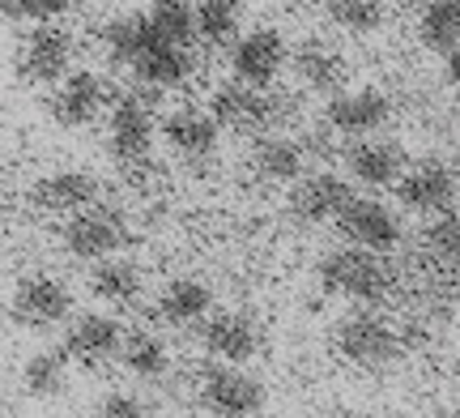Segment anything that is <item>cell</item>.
Returning a JSON list of instances; mask_svg holds the SVG:
<instances>
[{"label": "cell", "mask_w": 460, "mask_h": 418, "mask_svg": "<svg viewBox=\"0 0 460 418\" xmlns=\"http://www.w3.org/2000/svg\"><path fill=\"white\" fill-rule=\"evenodd\" d=\"M401 334H396L379 312H349V316L337 325V354L354 368L367 371H384L401 359Z\"/></svg>", "instance_id": "5"}, {"label": "cell", "mask_w": 460, "mask_h": 418, "mask_svg": "<svg viewBox=\"0 0 460 418\" xmlns=\"http://www.w3.org/2000/svg\"><path fill=\"white\" fill-rule=\"evenodd\" d=\"M447 418H460V410H456V414H447Z\"/></svg>", "instance_id": "37"}, {"label": "cell", "mask_w": 460, "mask_h": 418, "mask_svg": "<svg viewBox=\"0 0 460 418\" xmlns=\"http://www.w3.org/2000/svg\"><path fill=\"white\" fill-rule=\"evenodd\" d=\"M320 286L337 295V299H349V303H367L376 307L393 295V269L384 265L379 252H367V248H332L320 269H315Z\"/></svg>", "instance_id": "2"}, {"label": "cell", "mask_w": 460, "mask_h": 418, "mask_svg": "<svg viewBox=\"0 0 460 418\" xmlns=\"http://www.w3.org/2000/svg\"><path fill=\"white\" fill-rule=\"evenodd\" d=\"M158 141V120L146 94H119L107 111V150L119 167H141L154 154Z\"/></svg>", "instance_id": "4"}, {"label": "cell", "mask_w": 460, "mask_h": 418, "mask_svg": "<svg viewBox=\"0 0 460 418\" xmlns=\"http://www.w3.org/2000/svg\"><path fill=\"white\" fill-rule=\"evenodd\" d=\"M396 116V102L379 90V85H345L341 94L324 102V124L329 133L362 141V137H379Z\"/></svg>", "instance_id": "6"}, {"label": "cell", "mask_w": 460, "mask_h": 418, "mask_svg": "<svg viewBox=\"0 0 460 418\" xmlns=\"http://www.w3.org/2000/svg\"><path fill=\"white\" fill-rule=\"evenodd\" d=\"M137 85L146 90H180V85L192 82L197 73V56L192 48H180V43H166V39H154L146 48V56L128 68Z\"/></svg>", "instance_id": "20"}, {"label": "cell", "mask_w": 460, "mask_h": 418, "mask_svg": "<svg viewBox=\"0 0 460 418\" xmlns=\"http://www.w3.org/2000/svg\"><path fill=\"white\" fill-rule=\"evenodd\" d=\"M337 231L345 235L349 248H367L384 256L401 244V218L393 205L376 201V197H354L337 218Z\"/></svg>", "instance_id": "12"}, {"label": "cell", "mask_w": 460, "mask_h": 418, "mask_svg": "<svg viewBox=\"0 0 460 418\" xmlns=\"http://www.w3.org/2000/svg\"><path fill=\"white\" fill-rule=\"evenodd\" d=\"M146 17L158 39L192 48V39H197V0H149Z\"/></svg>", "instance_id": "30"}, {"label": "cell", "mask_w": 460, "mask_h": 418, "mask_svg": "<svg viewBox=\"0 0 460 418\" xmlns=\"http://www.w3.org/2000/svg\"><path fill=\"white\" fill-rule=\"evenodd\" d=\"M205 351L214 354V363H234L243 368L252 354L261 351V325L252 312H209L200 329Z\"/></svg>", "instance_id": "18"}, {"label": "cell", "mask_w": 460, "mask_h": 418, "mask_svg": "<svg viewBox=\"0 0 460 418\" xmlns=\"http://www.w3.org/2000/svg\"><path fill=\"white\" fill-rule=\"evenodd\" d=\"M141 290H146V278H141V269L124 261V256H107L99 265L90 269V295L102 303H111V307H128V303L141 299Z\"/></svg>", "instance_id": "25"}, {"label": "cell", "mask_w": 460, "mask_h": 418, "mask_svg": "<svg viewBox=\"0 0 460 418\" xmlns=\"http://www.w3.org/2000/svg\"><path fill=\"white\" fill-rule=\"evenodd\" d=\"M111 82L94 73V68H73L60 85H51L48 111L60 129H90L99 116L111 111Z\"/></svg>", "instance_id": "8"}, {"label": "cell", "mask_w": 460, "mask_h": 418, "mask_svg": "<svg viewBox=\"0 0 460 418\" xmlns=\"http://www.w3.org/2000/svg\"><path fill=\"white\" fill-rule=\"evenodd\" d=\"M444 82L452 85V90H460V48H452L444 56Z\"/></svg>", "instance_id": "36"}, {"label": "cell", "mask_w": 460, "mask_h": 418, "mask_svg": "<svg viewBox=\"0 0 460 418\" xmlns=\"http://www.w3.org/2000/svg\"><path fill=\"white\" fill-rule=\"evenodd\" d=\"M158 133H163L166 150L183 163H209V158H217V146H222V129L205 107H175L171 116H163Z\"/></svg>", "instance_id": "14"}, {"label": "cell", "mask_w": 460, "mask_h": 418, "mask_svg": "<svg viewBox=\"0 0 460 418\" xmlns=\"http://www.w3.org/2000/svg\"><path fill=\"white\" fill-rule=\"evenodd\" d=\"M60 239H65L68 256L99 265V261L115 256V252L128 244V218H124V209H115V205H90V209L68 218Z\"/></svg>", "instance_id": "9"}, {"label": "cell", "mask_w": 460, "mask_h": 418, "mask_svg": "<svg viewBox=\"0 0 460 418\" xmlns=\"http://www.w3.org/2000/svg\"><path fill=\"white\" fill-rule=\"evenodd\" d=\"M243 0H197V39L209 48H230L243 34Z\"/></svg>", "instance_id": "26"}, {"label": "cell", "mask_w": 460, "mask_h": 418, "mask_svg": "<svg viewBox=\"0 0 460 418\" xmlns=\"http://www.w3.org/2000/svg\"><path fill=\"white\" fill-rule=\"evenodd\" d=\"M324 17L337 31L367 39L388 22V0H324Z\"/></svg>", "instance_id": "31"}, {"label": "cell", "mask_w": 460, "mask_h": 418, "mask_svg": "<svg viewBox=\"0 0 460 418\" xmlns=\"http://www.w3.org/2000/svg\"><path fill=\"white\" fill-rule=\"evenodd\" d=\"M307 150L290 133H264L252 146V171L264 184H298L307 175Z\"/></svg>", "instance_id": "21"}, {"label": "cell", "mask_w": 460, "mask_h": 418, "mask_svg": "<svg viewBox=\"0 0 460 418\" xmlns=\"http://www.w3.org/2000/svg\"><path fill=\"white\" fill-rule=\"evenodd\" d=\"M290 73H295V82L303 90H312V94H341L345 82H349V65H345V56L332 43L324 39H307V43H298L290 48Z\"/></svg>", "instance_id": "19"}, {"label": "cell", "mask_w": 460, "mask_h": 418, "mask_svg": "<svg viewBox=\"0 0 460 418\" xmlns=\"http://www.w3.org/2000/svg\"><path fill=\"white\" fill-rule=\"evenodd\" d=\"M119 346H124V329L107 312H85V316L73 320V329L65 334V354L90 371L119 359Z\"/></svg>", "instance_id": "17"}, {"label": "cell", "mask_w": 460, "mask_h": 418, "mask_svg": "<svg viewBox=\"0 0 460 418\" xmlns=\"http://www.w3.org/2000/svg\"><path fill=\"white\" fill-rule=\"evenodd\" d=\"M77 60V39L60 22H39L22 43H17L13 68L26 85H60L73 73Z\"/></svg>", "instance_id": "3"}, {"label": "cell", "mask_w": 460, "mask_h": 418, "mask_svg": "<svg viewBox=\"0 0 460 418\" xmlns=\"http://www.w3.org/2000/svg\"><path fill=\"white\" fill-rule=\"evenodd\" d=\"M119 363H124L128 376H137V380H163L166 368H171V351H166V342L158 334L132 329V334H124Z\"/></svg>", "instance_id": "28"}, {"label": "cell", "mask_w": 460, "mask_h": 418, "mask_svg": "<svg viewBox=\"0 0 460 418\" xmlns=\"http://www.w3.org/2000/svg\"><path fill=\"white\" fill-rule=\"evenodd\" d=\"M427 248L435 261H447V265H460V218L447 209L430 222L427 231Z\"/></svg>", "instance_id": "32"}, {"label": "cell", "mask_w": 460, "mask_h": 418, "mask_svg": "<svg viewBox=\"0 0 460 418\" xmlns=\"http://www.w3.org/2000/svg\"><path fill=\"white\" fill-rule=\"evenodd\" d=\"M94 418H149V410L137 393H128V388H111L107 397H99Z\"/></svg>", "instance_id": "33"}, {"label": "cell", "mask_w": 460, "mask_h": 418, "mask_svg": "<svg viewBox=\"0 0 460 418\" xmlns=\"http://www.w3.org/2000/svg\"><path fill=\"white\" fill-rule=\"evenodd\" d=\"M154 39H158V34H154V26H149L146 13H115V17H107V22L99 26L102 51H107V60L119 65V68L137 65Z\"/></svg>", "instance_id": "24"}, {"label": "cell", "mask_w": 460, "mask_h": 418, "mask_svg": "<svg viewBox=\"0 0 460 418\" xmlns=\"http://www.w3.org/2000/svg\"><path fill=\"white\" fill-rule=\"evenodd\" d=\"M68 385V354L65 346L60 351H34L26 359V368H22V388L39 397V402H48V397H60Z\"/></svg>", "instance_id": "29"}, {"label": "cell", "mask_w": 460, "mask_h": 418, "mask_svg": "<svg viewBox=\"0 0 460 418\" xmlns=\"http://www.w3.org/2000/svg\"><path fill=\"white\" fill-rule=\"evenodd\" d=\"M0 22H43V0H0Z\"/></svg>", "instance_id": "34"}, {"label": "cell", "mask_w": 460, "mask_h": 418, "mask_svg": "<svg viewBox=\"0 0 460 418\" xmlns=\"http://www.w3.org/2000/svg\"><path fill=\"white\" fill-rule=\"evenodd\" d=\"M85 0H43V22H65V17L82 13Z\"/></svg>", "instance_id": "35"}, {"label": "cell", "mask_w": 460, "mask_h": 418, "mask_svg": "<svg viewBox=\"0 0 460 418\" xmlns=\"http://www.w3.org/2000/svg\"><path fill=\"white\" fill-rule=\"evenodd\" d=\"M214 312V290L200 278H171L158 295V320L171 329H188L197 320H209Z\"/></svg>", "instance_id": "23"}, {"label": "cell", "mask_w": 460, "mask_h": 418, "mask_svg": "<svg viewBox=\"0 0 460 418\" xmlns=\"http://www.w3.org/2000/svg\"><path fill=\"white\" fill-rule=\"evenodd\" d=\"M456 278H460V265H456Z\"/></svg>", "instance_id": "38"}, {"label": "cell", "mask_w": 460, "mask_h": 418, "mask_svg": "<svg viewBox=\"0 0 460 418\" xmlns=\"http://www.w3.org/2000/svg\"><path fill=\"white\" fill-rule=\"evenodd\" d=\"M354 201V184L337 175V171H307L290 192V214L303 227H320V222H337L341 209Z\"/></svg>", "instance_id": "15"}, {"label": "cell", "mask_w": 460, "mask_h": 418, "mask_svg": "<svg viewBox=\"0 0 460 418\" xmlns=\"http://www.w3.org/2000/svg\"><path fill=\"white\" fill-rule=\"evenodd\" d=\"M456 171L447 167V163H439V158H427V163H413V167H405V175L396 180V197H401V205L405 209H413V214H447L452 205H456Z\"/></svg>", "instance_id": "13"}, {"label": "cell", "mask_w": 460, "mask_h": 418, "mask_svg": "<svg viewBox=\"0 0 460 418\" xmlns=\"http://www.w3.org/2000/svg\"><path fill=\"white\" fill-rule=\"evenodd\" d=\"M34 205L39 209H48V214H82L90 205H99V180L90 175V171H51L43 175L39 184H34Z\"/></svg>", "instance_id": "22"}, {"label": "cell", "mask_w": 460, "mask_h": 418, "mask_svg": "<svg viewBox=\"0 0 460 418\" xmlns=\"http://www.w3.org/2000/svg\"><path fill=\"white\" fill-rule=\"evenodd\" d=\"M286 68H290V43L273 26L243 31L230 43V77L234 82L256 85V90H273V82Z\"/></svg>", "instance_id": "7"}, {"label": "cell", "mask_w": 460, "mask_h": 418, "mask_svg": "<svg viewBox=\"0 0 460 418\" xmlns=\"http://www.w3.org/2000/svg\"><path fill=\"white\" fill-rule=\"evenodd\" d=\"M418 39L435 56L460 48V0H427L418 9Z\"/></svg>", "instance_id": "27"}, {"label": "cell", "mask_w": 460, "mask_h": 418, "mask_svg": "<svg viewBox=\"0 0 460 418\" xmlns=\"http://www.w3.org/2000/svg\"><path fill=\"white\" fill-rule=\"evenodd\" d=\"M9 312L22 329H56L73 316V290H68L60 278L51 273H31L13 286V299H9Z\"/></svg>", "instance_id": "11"}, {"label": "cell", "mask_w": 460, "mask_h": 418, "mask_svg": "<svg viewBox=\"0 0 460 418\" xmlns=\"http://www.w3.org/2000/svg\"><path fill=\"white\" fill-rule=\"evenodd\" d=\"M405 167H410L405 146L393 137H362V141H349L345 150V171L362 188H396Z\"/></svg>", "instance_id": "16"}, {"label": "cell", "mask_w": 460, "mask_h": 418, "mask_svg": "<svg viewBox=\"0 0 460 418\" xmlns=\"http://www.w3.org/2000/svg\"><path fill=\"white\" fill-rule=\"evenodd\" d=\"M209 116L217 120L222 133H239V137H264V133H281V124H290L295 99L273 94V90H256L243 82H222L209 94Z\"/></svg>", "instance_id": "1"}, {"label": "cell", "mask_w": 460, "mask_h": 418, "mask_svg": "<svg viewBox=\"0 0 460 418\" xmlns=\"http://www.w3.org/2000/svg\"><path fill=\"white\" fill-rule=\"evenodd\" d=\"M200 405L214 418H252L264 405V385L234 363H209L200 371Z\"/></svg>", "instance_id": "10"}]
</instances>
